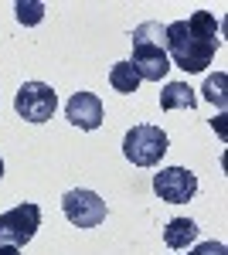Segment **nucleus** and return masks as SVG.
Wrapping results in <instances>:
<instances>
[{
	"mask_svg": "<svg viewBox=\"0 0 228 255\" xmlns=\"http://www.w3.org/2000/svg\"><path fill=\"white\" fill-rule=\"evenodd\" d=\"M164 48H167L171 65L184 68V72H205L215 58V51L222 48V41L194 34L188 27V20H174L164 27Z\"/></svg>",
	"mask_w": 228,
	"mask_h": 255,
	"instance_id": "1",
	"label": "nucleus"
},
{
	"mask_svg": "<svg viewBox=\"0 0 228 255\" xmlns=\"http://www.w3.org/2000/svg\"><path fill=\"white\" fill-rule=\"evenodd\" d=\"M133 72L140 75V82H160L171 72V58L164 48V24L147 20L133 31Z\"/></svg>",
	"mask_w": 228,
	"mask_h": 255,
	"instance_id": "2",
	"label": "nucleus"
},
{
	"mask_svg": "<svg viewBox=\"0 0 228 255\" xmlns=\"http://www.w3.org/2000/svg\"><path fill=\"white\" fill-rule=\"evenodd\" d=\"M123 153L136 167H157L164 160V153H167V133L160 126L140 123L123 136Z\"/></svg>",
	"mask_w": 228,
	"mask_h": 255,
	"instance_id": "3",
	"label": "nucleus"
},
{
	"mask_svg": "<svg viewBox=\"0 0 228 255\" xmlns=\"http://www.w3.org/2000/svg\"><path fill=\"white\" fill-rule=\"evenodd\" d=\"M41 228V208L38 204H31V201H24L17 208H10V211H3L0 215V245H27L34 232Z\"/></svg>",
	"mask_w": 228,
	"mask_h": 255,
	"instance_id": "4",
	"label": "nucleus"
},
{
	"mask_svg": "<svg viewBox=\"0 0 228 255\" xmlns=\"http://www.w3.org/2000/svg\"><path fill=\"white\" fill-rule=\"evenodd\" d=\"M14 109L27 123H48L58 109V96L44 82H24L17 89V96H14Z\"/></svg>",
	"mask_w": 228,
	"mask_h": 255,
	"instance_id": "5",
	"label": "nucleus"
},
{
	"mask_svg": "<svg viewBox=\"0 0 228 255\" xmlns=\"http://www.w3.org/2000/svg\"><path fill=\"white\" fill-rule=\"evenodd\" d=\"M61 211H65V218L75 228H95V225L106 221V201L95 191L78 187V191H68V194L61 197Z\"/></svg>",
	"mask_w": 228,
	"mask_h": 255,
	"instance_id": "6",
	"label": "nucleus"
},
{
	"mask_svg": "<svg viewBox=\"0 0 228 255\" xmlns=\"http://www.w3.org/2000/svg\"><path fill=\"white\" fill-rule=\"evenodd\" d=\"M153 191L167 204H188L198 194V177L184 167H164L160 174H153Z\"/></svg>",
	"mask_w": 228,
	"mask_h": 255,
	"instance_id": "7",
	"label": "nucleus"
},
{
	"mask_svg": "<svg viewBox=\"0 0 228 255\" xmlns=\"http://www.w3.org/2000/svg\"><path fill=\"white\" fill-rule=\"evenodd\" d=\"M65 119H68L72 126H78V129L92 133V129L102 126L106 109H102L99 96H92V92H75V96L68 99V106H65Z\"/></svg>",
	"mask_w": 228,
	"mask_h": 255,
	"instance_id": "8",
	"label": "nucleus"
},
{
	"mask_svg": "<svg viewBox=\"0 0 228 255\" xmlns=\"http://www.w3.org/2000/svg\"><path fill=\"white\" fill-rule=\"evenodd\" d=\"M198 106V96L188 82H167L164 92H160V109L171 113V109H194Z\"/></svg>",
	"mask_w": 228,
	"mask_h": 255,
	"instance_id": "9",
	"label": "nucleus"
},
{
	"mask_svg": "<svg viewBox=\"0 0 228 255\" xmlns=\"http://www.w3.org/2000/svg\"><path fill=\"white\" fill-rule=\"evenodd\" d=\"M164 242L171 249H188V245L198 242V225L191 218H174V221H167V228H164Z\"/></svg>",
	"mask_w": 228,
	"mask_h": 255,
	"instance_id": "10",
	"label": "nucleus"
},
{
	"mask_svg": "<svg viewBox=\"0 0 228 255\" xmlns=\"http://www.w3.org/2000/svg\"><path fill=\"white\" fill-rule=\"evenodd\" d=\"M109 82H113L116 92H123V96H133L136 89H140V75L133 72L130 61H116L113 68H109Z\"/></svg>",
	"mask_w": 228,
	"mask_h": 255,
	"instance_id": "11",
	"label": "nucleus"
},
{
	"mask_svg": "<svg viewBox=\"0 0 228 255\" xmlns=\"http://www.w3.org/2000/svg\"><path fill=\"white\" fill-rule=\"evenodd\" d=\"M14 10H17V20L24 27H34V24H41V17H44V3H41V0H17Z\"/></svg>",
	"mask_w": 228,
	"mask_h": 255,
	"instance_id": "12",
	"label": "nucleus"
},
{
	"mask_svg": "<svg viewBox=\"0 0 228 255\" xmlns=\"http://www.w3.org/2000/svg\"><path fill=\"white\" fill-rule=\"evenodd\" d=\"M225 89H228V79L222 75V72H218V75H211V79L205 82V99H208V102H215L218 109H225V106H228Z\"/></svg>",
	"mask_w": 228,
	"mask_h": 255,
	"instance_id": "13",
	"label": "nucleus"
},
{
	"mask_svg": "<svg viewBox=\"0 0 228 255\" xmlns=\"http://www.w3.org/2000/svg\"><path fill=\"white\" fill-rule=\"evenodd\" d=\"M191 255H225V245L222 242H201V245H194Z\"/></svg>",
	"mask_w": 228,
	"mask_h": 255,
	"instance_id": "14",
	"label": "nucleus"
},
{
	"mask_svg": "<svg viewBox=\"0 0 228 255\" xmlns=\"http://www.w3.org/2000/svg\"><path fill=\"white\" fill-rule=\"evenodd\" d=\"M0 255H20V249H14V245H0Z\"/></svg>",
	"mask_w": 228,
	"mask_h": 255,
	"instance_id": "15",
	"label": "nucleus"
},
{
	"mask_svg": "<svg viewBox=\"0 0 228 255\" xmlns=\"http://www.w3.org/2000/svg\"><path fill=\"white\" fill-rule=\"evenodd\" d=\"M0 177H3V160H0Z\"/></svg>",
	"mask_w": 228,
	"mask_h": 255,
	"instance_id": "16",
	"label": "nucleus"
}]
</instances>
